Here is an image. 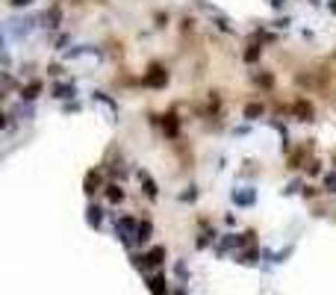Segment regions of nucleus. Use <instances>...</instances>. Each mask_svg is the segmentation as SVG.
Masks as SVG:
<instances>
[{"mask_svg":"<svg viewBox=\"0 0 336 295\" xmlns=\"http://www.w3.org/2000/svg\"><path fill=\"white\" fill-rule=\"evenodd\" d=\"M136 230H139V221H136V218H130V215L118 218V225H115V236H118L121 242H127V245H130V236H136Z\"/></svg>","mask_w":336,"mask_h":295,"instance_id":"1","label":"nucleus"},{"mask_svg":"<svg viewBox=\"0 0 336 295\" xmlns=\"http://www.w3.org/2000/svg\"><path fill=\"white\" fill-rule=\"evenodd\" d=\"M233 204H239V207H251L254 204V198H256V192L251 189V186H245V189H233Z\"/></svg>","mask_w":336,"mask_h":295,"instance_id":"2","label":"nucleus"},{"mask_svg":"<svg viewBox=\"0 0 336 295\" xmlns=\"http://www.w3.org/2000/svg\"><path fill=\"white\" fill-rule=\"evenodd\" d=\"M144 83H147V86H154V89H160V86H165V83H168V74H165L160 65H154V68H151V74L144 77Z\"/></svg>","mask_w":336,"mask_h":295,"instance_id":"3","label":"nucleus"},{"mask_svg":"<svg viewBox=\"0 0 336 295\" xmlns=\"http://www.w3.org/2000/svg\"><path fill=\"white\" fill-rule=\"evenodd\" d=\"M147 289H151V295H168V286H165V275H154L151 280H147Z\"/></svg>","mask_w":336,"mask_h":295,"instance_id":"4","label":"nucleus"},{"mask_svg":"<svg viewBox=\"0 0 336 295\" xmlns=\"http://www.w3.org/2000/svg\"><path fill=\"white\" fill-rule=\"evenodd\" d=\"M165 260V248H151L144 254V266H160Z\"/></svg>","mask_w":336,"mask_h":295,"instance_id":"5","label":"nucleus"},{"mask_svg":"<svg viewBox=\"0 0 336 295\" xmlns=\"http://www.w3.org/2000/svg\"><path fill=\"white\" fill-rule=\"evenodd\" d=\"M151 230H154V225H151V221H139L136 242H139V245H142V242H147V239H151Z\"/></svg>","mask_w":336,"mask_h":295,"instance_id":"6","label":"nucleus"},{"mask_svg":"<svg viewBox=\"0 0 336 295\" xmlns=\"http://www.w3.org/2000/svg\"><path fill=\"white\" fill-rule=\"evenodd\" d=\"M86 213H89V215H86V221H89L92 228H97V225H100V218H103L100 207H97V204H89V210H86Z\"/></svg>","mask_w":336,"mask_h":295,"instance_id":"7","label":"nucleus"},{"mask_svg":"<svg viewBox=\"0 0 336 295\" xmlns=\"http://www.w3.org/2000/svg\"><path fill=\"white\" fill-rule=\"evenodd\" d=\"M39 89H42V83H30L27 89H21V98H24V100H32L35 95H39Z\"/></svg>","mask_w":336,"mask_h":295,"instance_id":"8","label":"nucleus"},{"mask_svg":"<svg viewBox=\"0 0 336 295\" xmlns=\"http://www.w3.org/2000/svg\"><path fill=\"white\" fill-rule=\"evenodd\" d=\"M256 115H263V106H259V103H251V106H245V118H248V121H254Z\"/></svg>","mask_w":336,"mask_h":295,"instance_id":"9","label":"nucleus"},{"mask_svg":"<svg viewBox=\"0 0 336 295\" xmlns=\"http://www.w3.org/2000/svg\"><path fill=\"white\" fill-rule=\"evenodd\" d=\"M74 92H77L74 86H56V89H53V98H74Z\"/></svg>","mask_w":336,"mask_h":295,"instance_id":"10","label":"nucleus"},{"mask_svg":"<svg viewBox=\"0 0 336 295\" xmlns=\"http://www.w3.org/2000/svg\"><path fill=\"white\" fill-rule=\"evenodd\" d=\"M142 180H144V192H147V195H151V198H157V183H154L151 177H147L144 171H142Z\"/></svg>","mask_w":336,"mask_h":295,"instance_id":"11","label":"nucleus"},{"mask_svg":"<svg viewBox=\"0 0 336 295\" xmlns=\"http://www.w3.org/2000/svg\"><path fill=\"white\" fill-rule=\"evenodd\" d=\"M106 195H109V201H112V204H118V201L124 198V192H121L118 186H109V189H106Z\"/></svg>","mask_w":336,"mask_h":295,"instance_id":"12","label":"nucleus"},{"mask_svg":"<svg viewBox=\"0 0 336 295\" xmlns=\"http://www.w3.org/2000/svg\"><path fill=\"white\" fill-rule=\"evenodd\" d=\"M259 50H263V48H256V45L248 48V50H245V62H256V59H259Z\"/></svg>","mask_w":336,"mask_h":295,"instance_id":"13","label":"nucleus"},{"mask_svg":"<svg viewBox=\"0 0 336 295\" xmlns=\"http://www.w3.org/2000/svg\"><path fill=\"white\" fill-rule=\"evenodd\" d=\"M45 21H48V27H59V9H50L45 15Z\"/></svg>","mask_w":336,"mask_h":295,"instance_id":"14","label":"nucleus"},{"mask_svg":"<svg viewBox=\"0 0 336 295\" xmlns=\"http://www.w3.org/2000/svg\"><path fill=\"white\" fill-rule=\"evenodd\" d=\"M195 198H198V192L192 186H189V192H180V201H195Z\"/></svg>","mask_w":336,"mask_h":295,"instance_id":"15","label":"nucleus"},{"mask_svg":"<svg viewBox=\"0 0 336 295\" xmlns=\"http://www.w3.org/2000/svg\"><path fill=\"white\" fill-rule=\"evenodd\" d=\"M92 186H97V177H95V174H89V177H86V192H95Z\"/></svg>","mask_w":336,"mask_h":295,"instance_id":"16","label":"nucleus"},{"mask_svg":"<svg viewBox=\"0 0 336 295\" xmlns=\"http://www.w3.org/2000/svg\"><path fill=\"white\" fill-rule=\"evenodd\" d=\"M324 186H327L330 192H336V174H327V180H324Z\"/></svg>","mask_w":336,"mask_h":295,"instance_id":"17","label":"nucleus"},{"mask_svg":"<svg viewBox=\"0 0 336 295\" xmlns=\"http://www.w3.org/2000/svg\"><path fill=\"white\" fill-rule=\"evenodd\" d=\"M165 127H168V133H171V136L177 133V121H174V115H168V121H165Z\"/></svg>","mask_w":336,"mask_h":295,"instance_id":"18","label":"nucleus"},{"mask_svg":"<svg viewBox=\"0 0 336 295\" xmlns=\"http://www.w3.org/2000/svg\"><path fill=\"white\" fill-rule=\"evenodd\" d=\"M298 115H310V106L307 103H298Z\"/></svg>","mask_w":336,"mask_h":295,"instance_id":"19","label":"nucleus"},{"mask_svg":"<svg viewBox=\"0 0 336 295\" xmlns=\"http://www.w3.org/2000/svg\"><path fill=\"white\" fill-rule=\"evenodd\" d=\"M30 3H32V0H12V6H18V9H21V6H30Z\"/></svg>","mask_w":336,"mask_h":295,"instance_id":"20","label":"nucleus"},{"mask_svg":"<svg viewBox=\"0 0 336 295\" xmlns=\"http://www.w3.org/2000/svg\"><path fill=\"white\" fill-rule=\"evenodd\" d=\"M177 278H183V280H186V266H183V263H177Z\"/></svg>","mask_w":336,"mask_h":295,"instance_id":"21","label":"nucleus"},{"mask_svg":"<svg viewBox=\"0 0 336 295\" xmlns=\"http://www.w3.org/2000/svg\"><path fill=\"white\" fill-rule=\"evenodd\" d=\"M269 3H272L274 9H280V6H283V0H269Z\"/></svg>","mask_w":336,"mask_h":295,"instance_id":"22","label":"nucleus"},{"mask_svg":"<svg viewBox=\"0 0 336 295\" xmlns=\"http://www.w3.org/2000/svg\"><path fill=\"white\" fill-rule=\"evenodd\" d=\"M330 12H333V15H336V0H330Z\"/></svg>","mask_w":336,"mask_h":295,"instance_id":"23","label":"nucleus"}]
</instances>
